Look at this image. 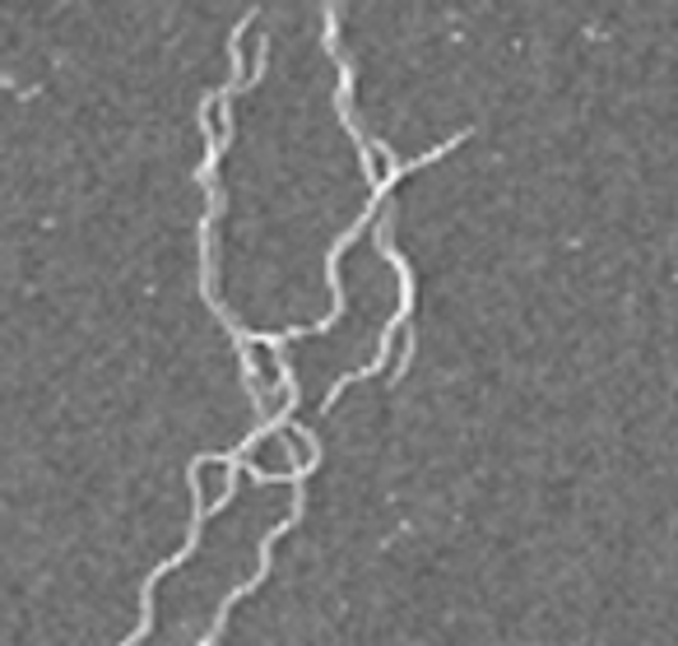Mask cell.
Wrapping results in <instances>:
<instances>
[{
	"mask_svg": "<svg viewBox=\"0 0 678 646\" xmlns=\"http://www.w3.org/2000/svg\"><path fill=\"white\" fill-rule=\"evenodd\" d=\"M233 470L237 465L229 456H200L191 465V484H195V517H205L210 507H219L233 488Z\"/></svg>",
	"mask_w": 678,
	"mask_h": 646,
	"instance_id": "obj_1",
	"label": "cell"
},
{
	"mask_svg": "<svg viewBox=\"0 0 678 646\" xmlns=\"http://www.w3.org/2000/svg\"><path fill=\"white\" fill-rule=\"evenodd\" d=\"M242 349H246V368H252V377L261 382L256 395H275V391H284V363H279L275 345H265V340H242Z\"/></svg>",
	"mask_w": 678,
	"mask_h": 646,
	"instance_id": "obj_2",
	"label": "cell"
},
{
	"mask_svg": "<svg viewBox=\"0 0 678 646\" xmlns=\"http://www.w3.org/2000/svg\"><path fill=\"white\" fill-rule=\"evenodd\" d=\"M358 140H363V153H368V163H372V187H377V191H386V187L395 182V172H400L395 159H391V153L381 149L377 140H368V136H358Z\"/></svg>",
	"mask_w": 678,
	"mask_h": 646,
	"instance_id": "obj_3",
	"label": "cell"
},
{
	"mask_svg": "<svg viewBox=\"0 0 678 646\" xmlns=\"http://www.w3.org/2000/svg\"><path fill=\"white\" fill-rule=\"evenodd\" d=\"M279 433H284V442H288V452H293V465H298V475L311 470V465H316V442H311L307 433H298V428H288V423H279Z\"/></svg>",
	"mask_w": 678,
	"mask_h": 646,
	"instance_id": "obj_4",
	"label": "cell"
},
{
	"mask_svg": "<svg viewBox=\"0 0 678 646\" xmlns=\"http://www.w3.org/2000/svg\"><path fill=\"white\" fill-rule=\"evenodd\" d=\"M404 349H410V326L395 321L391 336H386V372H391V377L404 368Z\"/></svg>",
	"mask_w": 678,
	"mask_h": 646,
	"instance_id": "obj_5",
	"label": "cell"
}]
</instances>
